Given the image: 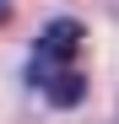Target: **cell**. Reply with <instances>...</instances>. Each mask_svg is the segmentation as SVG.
I'll return each mask as SVG.
<instances>
[{"label":"cell","mask_w":119,"mask_h":124,"mask_svg":"<svg viewBox=\"0 0 119 124\" xmlns=\"http://www.w3.org/2000/svg\"><path fill=\"white\" fill-rule=\"evenodd\" d=\"M81 22H70V16H60L38 32L33 43V59H27V81L38 92H43L54 108H76V102L87 97V76L76 70V54H81Z\"/></svg>","instance_id":"6da1fadb"},{"label":"cell","mask_w":119,"mask_h":124,"mask_svg":"<svg viewBox=\"0 0 119 124\" xmlns=\"http://www.w3.org/2000/svg\"><path fill=\"white\" fill-rule=\"evenodd\" d=\"M0 22H6V0H0Z\"/></svg>","instance_id":"7a4b0ae2"}]
</instances>
